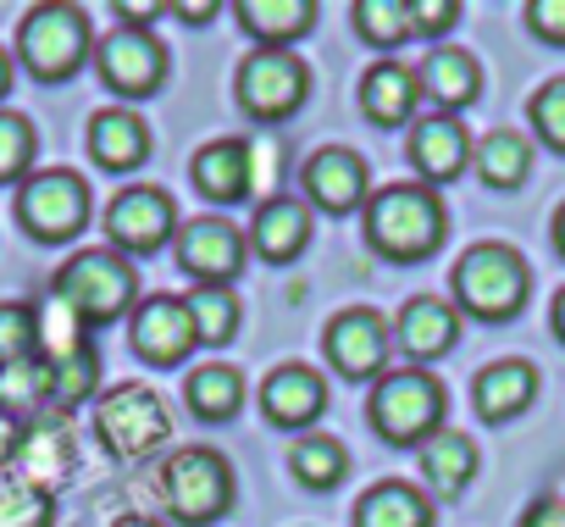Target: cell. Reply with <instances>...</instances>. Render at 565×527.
<instances>
[{"mask_svg":"<svg viewBox=\"0 0 565 527\" xmlns=\"http://www.w3.org/2000/svg\"><path fill=\"white\" fill-rule=\"evenodd\" d=\"M183 306H189V323H194V345H205V350L233 345L238 328H244V301L233 289H189Z\"/></svg>","mask_w":565,"mask_h":527,"instance_id":"1f68e13d","label":"cell"},{"mask_svg":"<svg viewBox=\"0 0 565 527\" xmlns=\"http://www.w3.org/2000/svg\"><path fill=\"white\" fill-rule=\"evenodd\" d=\"M444 411H449V394L422 367H388L366 394V422L394 450H422L438 428H449Z\"/></svg>","mask_w":565,"mask_h":527,"instance_id":"3957f363","label":"cell"},{"mask_svg":"<svg viewBox=\"0 0 565 527\" xmlns=\"http://www.w3.org/2000/svg\"><path fill=\"white\" fill-rule=\"evenodd\" d=\"M361 112L372 128H411L416 112H422V84H416V67L383 56L361 73V89H355Z\"/></svg>","mask_w":565,"mask_h":527,"instance_id":"603a6c76","label":"cell"},{"mask_svg":"<svg viewBox=\"0 0 565 527\" xmlns=\"http://www.w3.org/2000/svg\"><path fill=\"white\" fill-rule=\"evenodd\" d=\"M23 428H29V422H18V417H7V411H0V477H7V472L18 466V450H23Z\"/></svg>","mask_w":565,"mask_h":527,"instance_id":"ee69618b","label":"cell"},{"mask_svg":"<svg viewBox=\"0 0 565 527\" xmlns=\"http://www.w3.org/2000/svg\"><path fill=\"white\" fill-rule=\"evenodd\" d=\"M361 222H366V244L383 261H394V267H416V261L438 255V244L449 233V211H444L438 189H427V183L372 189Z\"/></svg>","mask_w":565,"mask_h":527,"instance_id":"6da1fadb","label":"cell"},{"mask_svg":"<svg viewBox=\"0 0 565 527\" xmlns=\"http://www.w3.org/2000/svg\"><path fill=\"white\" fill-rule=\"evenodd\" d=\"M350 18H355V34L383 56H394L405 40H416L411 34V0H355Z\"/></svg>","mask_w":565,"mask_h":527,"instance_id":"e575fe53","label":"cell"},{"mask_svg":"<svg viewBox=\"0 0 565 527\" xmlns=\"http://www.w3.org/2000/svg\"><path fill=\"white\" fill-rule=\"evenodd\" d=\"M300 189H306V205H317L328 217H350V211H366V200H372V167L350 145H322L306 156Z\"/></svg>","mask_w":565,"mask_h":527,"instance_id":"9a60e30c","label":"cell"},{"mask_svg":"<svg viewBox=\"0 0 565 527\" xmlns=\"http://www.w3.org/2000/svg\"><path fill=\"white\" fill-rule=\"evenodd\" d=\"M233 466L211 444H183L161 461V510L178 527H211L233 510Z\"/></svg>","mask_w":565,"mask_h":527,"instance_id":"5b68a950","label":"cell"},{"mask_svg":"<svg viewBox=\"0 0 565 527\" xmlns=\"http://www.w3.org/2000/svg\"><path fill=\"white\" fill-rule=\"evenodd\" d=\"M466 18L460 0H411V34L416 40H444Z\"/></svg>","mask_w":565,"mask_h":527,"instance_id":"60d3db41","label":"cell"},{"mask_svg":"<svg viewBox=\"0 0 565 527\" xmlns=\"http://www.w3.org/2000/svg\"><path fill=\"white\" fill-rule=\"evenodd\" d=\"M233 101L249 123H289L311 101V67L295 51H249L233 73Z\"/></svg>","mask_w":565,"mask_h":527,"instance_id":"ba28073f","label":"cell"},{"mask_svg":"<svg viewBox=\"0 0 565 527\" xmlns=\"http://www.w3.org/2000/svg\"><path fill=\"white\" fill-rule=\"evenodd\" d=\"M526 123H532V139L554 156H565V78H548L532 89L526 101Z\"/></svg>","mask_w":565,"mask_h":527,"instance_id":"74e56055","label":"cell"},{"mask_svg":"<svg viewBox=\"0 0 565 527\" xmlns=\"http://www.w3.org/2000/svg\"><path fill=\"white\" fill-rule=\"evenodd\" d=\"M532 400H537V367L532 361H493V367H482L471 378V411H477V422L504 428Z\"/></svg>","mask_w":565,"mask_h":527,"instance_id":"d4e9b609","label":"cell"},{"mask_svg":"<svg viewBox=\"0 0 565 527\" xmlns=\"http://www.w3.org/2000/svg\"><path fill=\"white\" fill-rule=\"evenodd\" d=\"M249 250L266 261V267H289L311 250V205L295 200V194H266L255 205V222H249Z\"/></svg>","mask_w":565,"mask_h":527,"instance_id":"ac0fdd59","label":"cell"},{"mask_svg":"<svg viewBox=\"0 0 565 527\" xmlns=\"http://www.w3.org/2000/svg\"><path fill=\"white\" fill-rule=\"evenodd\" d=\"M18 222L40 244H67L89 228V183L73 167H40L18 183Z\"/></svg>","mask_w":565,"mask_h":527,"instance_id":"9c48e42d","label":"cell"},{"mask_svg":"<svg viewBox=\"0 0 565 527\" xmlns=\"http://www.w3.org/2000/svg\"><path fill=\"white\" fill-rule=\"evenodd\" d=\"M40 156V134L23 112H0V183H29Z\"/></svg>","mask_w":565,"mask_h":527,"instance_id":"8d00e7d4","label":"cell"},{"mask_svg":"<svg viewBox=\"0 0 565 527\" xmlns=\"http://www.w3.org/2000/svg\"><path fill=\"white\" fill-rule=\"evenodd\" d=\"M255 405H260V417H266L271 428L306 439V433H317V422L328 417V378H322L317 367H306V361H282V367H271V372L260 378Z\"/></svg>","mask_w":565,"mask_h":527,"instance_id":"5bb4252c","label":"cell"},{"mask_svg":"<svg viewBox=\"0 0 565 527\" xmlns=\"http://www.w3.org/2000/svg\"><path fill=\"white\" fill-rule=\"evenodd\" d=\"M95 439L111 461H150L172 439V411L150 383H117L95 400Z\"/></svg>","mask_w":565,"mask_h":527,"instance_id":"52a82bcc","label":"cell"},{"mask_svg":"<svg viewBox=\"0 0 565 527\" xmlns=\"http://www.w3.org/2000/svg\"><path fill=\"white\" fill-rule=\"evenodd\" d=\"M18 62L40 78V84H67L84 62H95V29L84 7L67 0H45L29 7L18 23Z\"/></svg>","mask_w":565,"mask_h":527,"instance_id":"8992f818","label":"cell"},{"mask_svg":"<svg viewBox=\"0 0 565 527\" xmlns=\"http://www.w3.org/2000/svg\"><path fill=\"white\" fill-rule=\"evenodd\" d=\"M189 178L211 205H238L255 194V145L249 139H211L194 150Z\"/></svg>","mask_w":565,"mask_h":527,"instance_id":"44dd1931","label":"cell"},{"mask_svg":"<svg viewBox=\"0 0 565 527\" xmlns=\"http://www.w3.org/2000/svg\"><path fill=\"white\" fill-rule=\"evenodd\" d=\"M0 411L18 417V422L51 417V367H45L40 356L0 367Z\"/></svg>","mask_w":565,"mask_h":527,"instance_id":"d6a6232c","label":"cell"},{"mask_svg":"<svg viewBox=\"0 0 565 527\" xmlns=\"http://www.w3.org/2000/svg\"><path fill=\"white\" fill-rule=\"evenodd\" d=\"M51 295L67 301L84 328H106V323H122L139 306V273L111 244H95V250H78V255L62 261Z\"/></svg>","mask_w":565,"mask_h":527,"instance_id":"277c9868","label":"cell"},{"mask_svg":"<svg viewBox=\"0 0 565 527\" xmlns=\"http://www.w3.org/2000/svg\"><path fill=\"white\" fill-rule=\"evenodd\" d=\"M405 156L416 167V178L427 189H444L455 183L466 167H471V139H466V123L460 117H438V112H422L405 134Z\"/></svg>","mask_w":565,"mask_h":527,"instance_id":"e0dca14e","label":"cell"},{"mask_svg":"<svg viewBox=\"0 0 565 527\" xmlns=\"http://www.w3.org/2000/svg\"><path fill=\"white\" fill-rule=\"evenodd\" d=\"M95 73L117 101H150L161 95L172 56L150 29H111L106 40H95Z\"/></svg>","mask_w":565,"mask_h":527,"instance_id":"8fae6325","label":"cell"},{"mask_svg":"<svg viewBox=\"0 0 565 527\" xmlns=\"http://www.w3.org/2000/svg\"><path fill=\"white\" fill-rule=\"evenodd\" d=\"M388 345H394V323L372 306H344L322 328V356L344 383H377L388 372Z\"/></svg>","mask_w":565,"mask_h":527,"instance_id":"7c38bea8","label":"cell"},{"mask_svg":"<svg viewBox=\"0 0 565 527\" xmlns=\"http://www.w3.org/2000/svg\"><path fill=\"white\" fill-rule=\"evenodd\" d=\"M289 472H295L300 488L333 494V488L350 477V450H344L333 433H306V439H295V450H289Z\"/></svg>","mask_w":565,"mask_h":527,"instance_id":"4dcf8cb0","label":"cell"},{"mask_svg":"<svg viewBox=\"0 0 565 527\" xmlns=\"http://www.w3.org/2000/svg\"><path fill=\"white\" fill-rule=\"evenodd\" d=\"M521 18H526V34H532V40L565 51V0H526Z\"/></svg>","mask_w":565,"mask_h":527,"instance_id":"b9f144b4","label":"cell"},{"mask_svg":"<svg viewBox=\"0 0 565 527\" xmlns=\"http://www.w3.org/2000/svg\"><path fill=\"white\" fill-rule=\"evenodd\" d=\"M40 356V317L29 301H0V367Z\"/></svg>","mask_w":565,"mask_h":527,"instance_id":"ab89813d","label":"cell"},{"mask_svg":"<svg viewBox=\"0 0 565 527\" xmlns=\"http://www.w3.org/2000/svg\"><path fill=\"white\" fill-rule=\"evenodd\" d=\"M51 494L23 483V477H0V527H51Z\"/></svg>","mask_w":565,"mask_h":527,"instance_id":"f35d334b","label":"cell"},{"mask_svg":"<svg viewBox=\"0 0 565 527\" xmlns=\"http://www.w3.org/2000/svg\"><path fill=\"white\" fill-rule=\"evenodd\" d=\"M471 167H477V178L488 189L510 194V189H521L532 178V139L521 128H493V134H482L471 145Z\"/></svg>","mask_w":565,"mask_h":527,"instance_id":"f546056e","label":"cell"},{"mask_svg":"<svg viewBox=\"0 0 565 527\" xmlns=\"http://www.w3.org/2000/svg\"><path fill=\"white\" fill-rule=\"evenodd\" d=\"M515 527H565V499H559V494L532 499V505L521 510V521H515Z\"/></svg>","mask_w":565,"mask_h":527,"instance_id":"7bdbcfd3","label":"cell"},{"mask_svg":"<svg viewBox=\"0 0 565 527\" xmlns=\"http://www.w3.org/2000/svg\"><path fill=\"white\" fill-rule=\"evenodd\" d=\"M460 323L466 317L455 312V301H444V295H411L399 306V317H394V345L411 361H438V356H449L460 345Z\"/></svg>","mask_w":565,"mask_h":527,"instance_id":"7402d4cb","label":"cell"},{"mask_svg":"<svg viewBox=\"0 0 565 527\" xmlns=\"http://www.w3.org/2000/svg\"><path fill=\"white\" fill-rule=\"evenodd\" d=\"M548 328H554V339L565 345V289L554 295V306H548Z\"/></svg>","mask_w":565,"mask_h":527,"instance_id":"7dc6e473","label":"cell"},{"mask_svg":"<svg viewBox=\"0 0 565 527\" xmlns=\"http://www.w3.org/2000/svg\"><path fill=\"white\" fill-rule=\"evenodd\" d=\"M111 527H161L156 516H122V521H111Z\"/></svg>","mask_w":565,"mask_h":527,"instance_id":"f907efd6","label":"cell"},{"mask_svg":"<svg viewBox=\"0 0 565 527\" xmlns=\"http://www.w3.org/2000/svg\"><path fill=\"white\" fill-rule=\"evenodd\" d=\"M416 84H422V101H427L438 117H460V112L477 106V95H482V62H477L471 51L433 45V51L416 62Z\"/></svg>","mask_w":565,"mask_h":527,"instance_id":"d6986e66","label":"cell"},{"mask_svg":"<svg viewBox=\"0 0 565 527\" xmlns=\"http://www.w3.org/2000/svg\"><path fill=\"white\" fill-rule=\"evenodd\" d=\"M128 345L145 367H183L200 345H194V323L183 295H150L134 306L128 317Z\"/></svg>","mask_w":565,"mask_h":527,"instance_id":"2e32d148","label":"cell"},{"mask_svg":"<svg viewBox=\"0 0 565 527\" xmlns=\"http://www.w3.org/2000/svg\"><path fill=\"white\" fill-rule=\"evenodd\" d=\"M548 233H554V250H559V255H565V205H559V211H554V222H548Z\"/></svg>","mask_w":565,"mask_h":527,"instance_id":"681fc988","label":"cell"},{"mask_svg":"<svg viewBox=\"0 0 565 527\" xmlns=\"http://www.w3.org/2000/svg\"><path fill=\"white\" fill-rule=\"evenodd\" d=\"M238 29L255 40V51H289L317 29V0H238Z\"/></svg>","mask_w":565,"mask_h":527,"instance_id":"484cf974","label":"cell"},{"mask_svg":"<svg viewBox=\"0 0 565 527\" xmlns=\"http://www.w3.org/2000/svg\"><path fill=\"white\" fill-rule=\"evenodd\" d=\"M117 29H150L156 18H167V7H161V0H150V7H122V0H117Z\"/></svg>","mask_w":565,"mask_h":527,"instance_id":"bcb514c9","label":"cell"},{"mask_svg":"<svg viewBox=\"0 0 565 527\" xmlns=\"http://www.w3.org/2000/svg\"><path fill=\"white\" fill-rule=\"evenodd\" d=\"M73 472H78V444H73L67 417H34V422L23 428V450H18L12 477H23V483L56 494Z\"/></svg>","mask_w":565,"mask_h":527,"instance_id":"ffe728a7","label":"cell"},{"mask_svg":"<svg viewBox=\"0 0 565 527\" xmlns=\"http://www.w3.org/2000/svg\"><path fill=\"white\" fill-rule=\"evenodd\" d=\"M34 317H40V356H45V361H62V356H73V350L89 345V328L78 323V312H73L67 301L45 295V301L34 306Z\"/></svg>","mask_w":565,"mask_h":527,"instance_id":"d590c367","label":"cell"},{"mask_svg":"<svg viewBox=\"0 0 565 527\" xmlns=\"http://www.w3.org/2000/svg\"><path fill=\"white\" fill-rule=\"evenodd\" d=\"M89 156H95L100 172H117V178L134 172V167H145L150 161V128H145V117L128 112V106L95 112L89 117Z\"/></svg>","mask_w":565,"mask_h":527,"instance_id":"4316f807","label":"cell"},{"mask_svg":"<svg viewBox=\"0 0 565 527\" xmlns=\"http://www.w3.org/2000/svg\"><path fill=\"white\" fill-rule=\"evenodd\" d=\"M350 527H438V510H433V494L422 483L388 477V483H372L355 499Z\"/></svg>","mask_w":565,"mask_h":527,"instance_id":"83f0119b","label":"cell"},{"mask_svg":"<svg viewBox=\"0 0 565 527\" xmlns=\"http://www.w3.org/2000/svg\"><path fill=\"white\" fill-rule=\"evenodd\" d=\"M244 400H249V383H244V372L238 367H227V361H205V367H189V378H183V405H189V417L194 422H233L238 411H244Z\"/></svg>","mask_w":565,"mask_h":527,"instance_id":"f1b7e54d","label":"cell"},{"mask_svg":"<svg viewBox=\"0 0 565 527\" xmlns=\"http://www.w3.org/2000/svg\"><path fill=\"white\" fill-rule=\"evenodd\" d=\"M12 73H18V67H12V56H7V45H0V101H7V95H12Z\"/></svg>","mask_w":565,"mask_h":527,"instance_id":"c3c4849f","label":"cell"},{"mask_svg":"<svg viewBox=\"0 0 565 527\" xmlns=\"http://www.w3.org/2000/svg\"><path fill=\"white\" fill-rule=\"evenodd\" d=\"M416 466H422V488H427L433 499H460V494L477 483L482 455H477V439H471V433L438 428V433L416 450Z\"/></svg>","mask_w":565,"mask_h":527,"instance_id":"cb8c5ba5","label":"cell"},{"mask_svg":"<svg viewBox=\"0 0 565 527\" xmlns=\"http://www.w3.org/2000/svg\"><path fill=\"white\" fill-rule=\"evenodd\" d=\"M449 301L471 323H515L532 301V267L521 261V250H510L499 239H482L455 261Z\"/></svg>","mask_w":565,"mask_h":527,"instance_id":"7a4b0ae2","label":"cell"},{"mask_svg":"<svg viewBox=\"0 0 565 527\" xmlns=\"http://www.w3.org/2000/svg\"><path fill=\"white\" fill-rule=\"evenodd\" d=\"M45 367H51V417H67V411L100 400V356H95V345H84V350H73L62 361H45Z\"/></svg>","mask_w":565,"mask_h":527,"instance_id":"836d02e7","label":"cell"},{"mask_svg":"<svg viewBox=\"0 0 565 527\" xmlns=\"http://www.w3.org/2000/svg\"><path fill=\"white\" fill-rule=\"evenodd\" d=\"M216 12H222L216 0H172V7H167V18H183L189 29H205Z\"/></svg>","mask_w":565,"mask_h":527,"instance_id":"f6af8a7d","label":"cell"},{"mask_svg":"<svg viewBox=\"0 0 565 527\" xmlns=\"http://www.w3.org/2000/svg\"><path fill=\"white\" fill-rule=\"evenodd\" d=\"M178 228H183L178 205L156 183H134V189H122L106 205V239H111L117 255H156V250H167L178 239Z\"/></svg>","mask_w":565,"mask_h":527,"instance_id":"4fadbf2b","label":"cell"},{"mask_svg":"<svg viewBox=\"0 0 565 527\" xmlns=\"http://www.w3.org/2000/svg\"><path fill=\"white\" fill-rule=\"evenodd\" d=\"M172 255L183 278H194V289H233L238 273L249 267V233H238L227 217H194L178 228L172 239Z\"/></svg>","mask_w":565,"mask_h":527,"instance_id":"30bf717a","label":"cell"}]
</instances>
